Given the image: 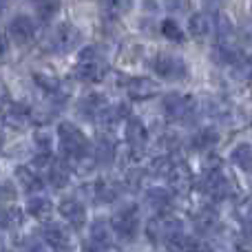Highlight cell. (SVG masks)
Here are the masks:
<instances>
[{"mask_svg":"<svg viewBox=\"0 0 252 252\" xmlns=\"http://www.w3.org/2000/svg\"><path fill=\"white\" fill-rule=\"evenodd\" d=\"M201 190L215 201H221L232 197L235 192V182H232L230 173L226 170L223 161L219 157L210 155L208 161L204 164V173H201Z\"/></svg>","mask_w":252,"mask_h":252,"instance_id":"cell-1","label":"cell"},{"mask_svg":"<svg viewBox=\"0 0 252 252\" xmlns=\"http://www.w3.org/2000/svg\"><path fill=\"white\" fill-rule=\"evenodd\" d=\"M186 230H184V221L177 217V215H170V213H164V215H155V217L148 221L146 226V237L151 244L155 246H177L179 241L184 239Z\"/></svg>","mask_w":252,"mask_h":252,"instance_id":"cell-2","label":"cell"},{"mask_svg":"<svg viewBox=\"0 0 252 252\" xmlns=\"http://www.w3.org/2000/svg\"><path fill=\"white\" fill-rule=\"evenodd\" d=\"M164 113L175 124H192L201 113V104L190 93H166L164 95Z\"/></svg>","mask_w":252,"mask_h":252,"instance_id":"cell-3","label":"cell"},{"mask_svg":"<svg viewBox=\"0 0 252 252\" xmlns=\"http://www.w3.org/2000/svg\"><path fill=\"white\" fill-rule=\"evenodd\" d=\"M109 66H106L104 58H102L100 49L97 47H84L78 56V62L73 66V78L78 82H87V84H97L106 78Z\"/></svg>","mask_w":252,"mask_h":252,"instance_id":"cell-4","label":"cell"},{"mask_svg":"<svg viewBox=\"0 0 252 252\" xmlns=\"http://www.w3.org/2000/svg\"><path fill=\"white\" fill-rule=\"evenodd\" d=\"M148 69L157 75L159 80H168V82H184V80L190 75L186 60L175 53H155V56L148 60Z\"/></svg>","mask_w":252,"mask_h":252,"instance_id":"cell-5","label":"cell"},{"mask_svg":"<svg viewBox=\"0 0 252 252\" xmlns=\"http://www.w3.org/2000/svg\"><path fill=\"white\" fill-rule=\"evenodd\" d=\"M58 148L64 159H73V157L87 153L91 146L80 126H75L73 122H60L58 124Z\"/></svg>","mask_w":252,"mask_h":252,"instance_id":"cell-6","label":"cell"},{"mask_svg":"<svg viewBox=\"0 0 252 252\" xmlns=\"http://www.w3.org/2000/svg\"><path fill=\"white\" fill-rule=\"evenodd\" d=\"M113 237L120 241H133L139 232V213L135 204H122L115 208L113 217L109 219Z\"/></svg>","mask_w":252,"mask_h":252,"instance_id":"cell-7","label":"cell"},{"mask_svg":"<svg viewBox=\"0 0 252 252\" xmlns=\"http://www.w3.org/2000/svg\"><path fill=\"white\" fill-rule=\"evenodd\" d=\"M51 49L58 53H69L73 51V49L80 47V42H82V33H80V29L75 25H71V22H62V25H58L56 29L51 31Z\"/></svg>","mask_w":252,"mask_h":252,"instance_id":"cell-8","label":"cell"},{"mask_svg":"<svg viewBox=\"0 0 252 252\" xmlns=\"http://www.w3.org/2000/svg\"><path fill=\"white\" fill-rule=\"evenodd\" d=\"M58 213L71 230H82L87 226V208L75 197H62L58 204Z\"/></svg>","mask_w":252,"mask_h":252,"instance_id":"cell-9","label":"cell"},{"mask_svg":"<svg viewBox=\"0 0 252 252\" xmlns=\"http://www.w3.org/2000/svg\"><path fill=\"white\" fill-rule=\"evenodd\" d=\"M166 182L170 186V192H175V195H188L192 190V186H195V175H192L188 164L173 161L168 175H166Z\"/></svg>","mask_w":252,"mask_h":252,"instance_id":"cell-10","label":"cell"},{"mask_svg":"<svg viewBox=\"0 0 252 252\" xmlns=\"http://www.w3.org/2000/svg\"><path fill=\"white\" fill-rule=\"evenodd\" d=\"M148 128L144 126V122L139 118H133L128 115L124 122V139H126V146L130 148V153H142L148 144Z\"/></svg>","mask_w":252,"mask_h":252,"instance_id":"cell-11","label":"cell"},{"mask_svg":"<svg viewBox=\"0 0 252 252\" xmlns=\"http://www.w3.org/2000/svg\"><path fill=\"white\" fill-rule=\"evenodd\" d=\"M126 93H128L130 100L135 102H144V100H151V97L159 95L161 93V84L159 80H153V78H130L126 82Z\"/></svg>","mask_w":252,"mask_h":252,"instance_id":"cell-12","label":"cell"},{"mask_svg":"<svg viewBox=\"0 0 252 252\" xmlns=\"http://www.w3.org/2000/svg\"><path fill=\"white\" fill-rule=\"evenodd\" d=\"M106 106H109V100H106V95L100 91H89L87 95H82L78 102L80 115H82L84 120H89V122L100 120L102 113L106 111Z\"/></svg>","mask_w":252,"mask_h":252,"instance_id":"cell-13","label":"cell"},{"mask_svg":"<svg viewBox=\"0 0 252 252\" xmlns=\"http://www.w3.org/2000/svg\"><path fill=\"white\" fill-rule=\"evenodd\" d=\"M38 33V25L31 16H25V13H18L9 20V35H11L13 42L18 44H27L35 38Z\"/></svg>","mask_w":252,"mask_h":252,"instance_id":"cell-14","label":"cell"},{"mask_svg":"<svg viewBox=\"0 0 252 252\" xmlns=\"http://www.w3.org/2000/svg\"><path fill=\"white\" fill-rule=\"evenodd\" d=\"M188 33H190V38L199 40V42H204L206 38H210V35L215 33V18L213 13H206V11H197L192 13L190 18H188Z\"/></svg>","mask_w":252,"mask_h":252,"instance_id":"cell-15","label":"cell"},{"mask_svg":"<svg viewBox=\"0 0 252 252\" xmlns=\"http://www.w3.org/2000/svg\"><path fill=\"white\" fill-rule=\"evenodd\" d=\"M89 195L95 204H113L120 197V188L113 179L109 177H100L93 184H89Z\"/></svg>","mask_w":252,"mask_h":252,"instance_id":"cell-16","label":"cell"},{"mask_svg":"<svg viewBox=\"0 0 252 252\" xmlns=\"http://www.w3.org/2000/svg\"><path fill=\"white\" fill-rule=\"evenodd\" d=\"M71 175H73V170L69 168V164H66L62 157L60 159H51L47 164V182L51 184V188H56V190H62V188L69 186Z\"/></svg>","mask_w":252,"mask_h":252,"instance_id":"cell-17","label":"cell"},{"mask_svg":"<svg viewBox=\"0 0 252 252\" xmlns=\"http://www.w3.org/2000/svg\"><path fill=\"white\" fill-rule=\"evenodd\" d=\"M42 241H44V244H47L53 252H56V250L73 248V246H71L69 232H66V228L60 226V223H47V226L42 228Z\"/></svg>","mask_w":252,"mask_h":252,"instance_id":"cell-18","label":"cell"},{"mask_svg":"<svg viewBox=\"0 0 252 252\" xmlns=\"http://www.w3.org/2000/svg\"><path fill=\"white\" fill-rule=\"evenodd\" d=\"M144 204L155 215H164V213H170L173 197H170L168 188H148V190L144 192Z\"/></svg>","mask_w":252,"mask_h":252,"instance_id":"cell-19","label":"cell"},{"mask_svg":"<svg viewBox=\"0 0 252 252\" xmlns=\"http://www.w3.org/2000/svg\"><path fill=\"white\" fill-rule=\"evenodd\" d=\"M16 182L25 192H40L44 188V179L35 166H20L16 170Z\"/></svg>","mask_w":252,"mask_h":252,"instance_id":"cell-20","label":"cell"},{"mask_svg":"<svg viewBox=\"0 0 252 252\" xmlns=\"http://www.w3.org/2000/svg\"><path fill=\"white\" fill-rule=\"evenodd\" d=\"M89 244L100 246V248H111L113 246V230L106 219H93L89 226Z\"/></svg>","mask_w":252,"mask_h":252,"instance_id":"cell-21","label":"cell"},{"mask_svg":"<svg viewBox=\"0 0 252 252\" xmlns=\"http://www.w3.org/2000/svg\"><path fill=\"white\" fill-rule=\"evenodd\" d=\"M219 221V215H217V208L213 204H204L195 215H192V226L199 235H208L213 232V228L217 226Z\"/></svg>","mask_w":252,"mask_h":252,"instance_id":"cell-22","label":"cell"},{"mask_svg":"<svg viewBox=\"0 0 252 252\" xmlns=\"http://www.w3.org/2000/svg\"><path fill=\"white\" fill-rule=\"evenodd\" d=\"M230 161L241 170V173H252V144L239 142L230 151Z\"/></svg>","mask_w":252,"mask_h":252,"instance_id":"cell-23","label":"cell"},{"mask_svg":"<svg viewBox=\"0 0 252 252\" xmlns=\"http://www.w3.org/2000/svg\"><path fill=\"white\" fill-rule=\"evenodd\" d=\"M27 215L29 217H33V219H47L49 215H51V210H53V204H51V199L49 197H44V195H31L29 197V201H27Z\"/></svg>","mask_w":252,"mask_h":252,"instance_id":"cell-24","label":"cell"},{"mask_svg":"<svg viewBox=\"0 0 252 252\" xmlns=\"http://www.w3.org/2000/svg\"><path fill=\"white\" fill-rule=\"evenodd\" d=\"M130 7H133V0H100L102 16L106 20H120L130 11Z\"/></svg>","mask_w":252,"mask_h":252,"instance_id":"cell-25","label":"cell"},{"mask_svg":"<svg viewBox=\"0 0 252 252\" xmlns=\"http://www.w3.org/2000/svg\"><path fill=\"white\" fill-rule=\"evenodd\" d=\"M93 159H95L97 166H109L115 161V157H118V151H115V144L111 142V139L102 137L100 142L95 144V148L91 151Z\"/></svg>","mask_w":252,"mask_h":252,"instance_id":"cell-26","label":"cell"},{"mask_svg":"<svg viewBox=\"0 0 252 252\" xmlns=\"http://www.w3.org/2000/svg\"><path fill=\"white\" fill-rule=\"evenodd\" d=\"M29 120H31L29 106L20 104V102H13V104H9L7 111H4V122H7L9 126H13V128H20V126H25Z\"/></svg>","mask_w":252,"mask_h":252,"instance_id":"cell-27","label":"cell"},{"mask_svg":"<svg viewBox=\"0 0 252 252\" xmlns=\"http://www.w3.org/2000/svg\"><path fill=\"white\" fill-rule=\"evenodd\" d=\"M219 142V135L215 133L213 128H201L199 133H195L190 137V146L195 148V151H213L215 144Z\"/></svg>","mask_w":252,"mask_h":252,"instance_id":"cell-28","label":"cell"},{"mask_svg":"<svg viewBox=\"0 0 252 252\" xmlns=\"http://www.w3.org/2000/svg\"><path fill=\"white\" fill-rule=\"evenodd\" d=\"M130 115V111H128V106L126 104H115V106H106V111L102 113V118H100V122H104L106 126H118V124H122L126 122V118Z\"/></svg>","mask_w":252,"mask_h":252,"instance_id":"cell-29","label":"cell"},{"mask_svg":"<svg viewBox=\"0 0 252 252\" xmlns=\"http://www.w3.org/2000/svg\"><path fill=\"white\" fill-rule=\"evenodd\" d=\"M159 31L166 40H170V42H175V44H182L184 40H186L184 29L177 25V20H173V18H164L159 25Z\"/></svg>","mask_w":252,"mask_h":252,"instance_id":"cell-30","label":"cell"},{"mask_svg":"<svg viewBox=\"0 0 252 252\" xmlns=\"http://www.w3.org/2000/svg\"><path fill=\"white\" fill-rule=\"evenodd\" d=\"M22 223V210H18L16 206H4L0 208V228L2 230H13Z\"/></svg>","mask_w":252,"mask_h":252,"instance_id":"cell-31","label":"cell"},{"mask_svg":"<svg viewBox=\"0 0 252 252\" xmlns=\"http://www.w3.org/2000/svg\"><path fill=\"white\" fill-rule=\"evenodd\" d=\"M38 18L42 22H51L60 11V0H33Z\"/></svg>","mask_w":252,"mask_h":252,"instance_id":"cell-32","label":"cell"},{"mask_svg":"<svg viewBox=\"0 0 252 252\" xmlns=\"http://www.w3.org/2000/svg\"><path fill=\"white\" fill-rule=\"evenodd\" d=\"M33 82L38 84L44 93L58 91V89H60V84H62L60 78H58V75H53V73H49V71H35V73H33Z\"/></svg>","mask_w":252,"mask_h":252,"instance_id":"cell-33","label":"cell"},{"mask_svg":"<svg viewBox=\"0 0 252 252\" xmlns=\"http://www.w3.org/2000/svg\"><path fill=\"white\" fill-rule=\"evenodd\" d=\"M35 148H38V159H51V153H53V137L44 130L35 133L33 137Z\"/></svg>","mask_w":252,"mask_h":252,"instance_id":"cell-34","label":"cell"},{"mask_svg":"<svg viewBox=\"0 0 252 252\" xmlns=\"http://www.w3.org/2000/svg\"><path fill=\"white\" fill-rule=\"evenodd\" d=\"M139 58H142V44L137 42H124L118 53V60L124 64H135Z\"/></svg>","mask_w":252,"mask_h":252,"instance_id":"cell-35","label":"cell"},{"mask_svg":"<svg viewBox=\"0 0 252 252\" xmlns=\"http://www.w3.org/2000/svg\"><path fill=\"white\" fill-rule=\"evenodd\" d=\"M232 73L239 82H248L252 80V56H241L239 60L232 64Z\"/></svg>","mask_w":252,"mask_h":252,"instance_id":"cell-36","label":"cell"},{"mask_svg":"<svg viewBox=\"0 0 252 252\" xmlns=\"http://www.w3.org/2000/svg\"><path fill=\"white\" fill-rule=\"evenodd\" d=\"M170 166H173L170 155H157V157H153L151 166H148V173L155 175V177H166L168 170H170Z\"/></svg>","mask_w":252,"mask_h":252,"instance_id":"cell-37","label":"cell"},{"mask_svg":"<svg viewBox=\"0 0 252 252\" xmlns=\"http://www.w3.org/2000/svg\"><path fill=\"white\" fill-rule=\"evenodd\" d=\"M144 175H146V173H144L142 168H135V166H133V168H130L128 173H126L124 186L128 188V190H137V188L142 186V182H144Z\"/></svg>","mask_w":252,"mask_h":252,"instance_id":"cell-38","label":"cell"},{"mask_svg":"<svg viewBox=\"0 0 252 252\" xmlns=\"http://www.w3.org/2000/svg\"><path fill=\"white\" fill-rule=\"evenodd\" d=\"M239 217H241V221H248V219H252V195L246 197L244 204H239Z\"/></svg>","mask_w":252,"mask_h":252,"instance_id":"cell-39","label":"cell"},{"mask_svg":"<svg viewBox=\"0 0 252 252\" xmlns=\"http://www.w3.org/2000/svg\"><path fill=\"white\" fill-rule=\"evenodd\" d=\"M164 4L173 11H184V9L190 4V0H164Z\"/></svg>","mask_w":252,"mask_h":252,"instance_id":"cell-40","label":"cell"},{"mask_svg":"<svg viewBox=\"0 0 252 252\" xmlns=\"http://www.w3.org/2000/svg\"><path fill=\"white\" fill-rule=\"evenodd\" d=\"M144 9H146L148 13L159 11V0H144Z\"/></svg>","mask_w":252,"mask_h":252,"instance_id":"cell-41","label":"cell"},{"mask_svg":"<svg viewBox=\"0 0 252 252\" xmlns=\"http://www.w3.org/2000/svg\"><path fill=\"white\" fill-rule=\"evenodd\" d=\"M7 49H9V44H7V40L0 35V62L4 60V56H7Z\"/></svg>","mask_w":252,"mask_h":252,"instance_id":"cell-42","label":"cell"},{"mask_svg":"<svg viewBox=\"0 0 252 252\" xmlns=\"http://www.w3.org/2000/svg\"><path fill=\"white\" fill-rule=\"evenodd\" d=\"M166 252H182V250H177V248H173V246H168V250Z\"/></svg>","mask_w":252,"mask_h":252,"instance_id":"cell-43","label":"cell"},{"mask_svg":"<svg viewBox=\"0 0 252 252\" xmlns=\"http://www.w3.org/2000/svg\"><path fill=\"white\" fill-rule=\"evenodd\" d=\"M2 144H4V135L0 133V148H2Z\"/></svg>","mask_w":252,"mask_h":252,"instance_id":"cell-44","label":"cell"},{"mask_svg":"<svg viewBox=\"0 0 252 252\" xmlns=\"http://www.w3.org/2000/svg\"><path fill=\"white\" fill-rule=\"evenodd\" d=\"M250 97H252V91H250Z\"/></svg>","mask_w":252,"mask_h":252,"instance_id":"cell-45","label":"cell"}]
</instances>
